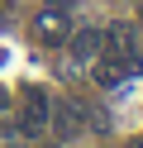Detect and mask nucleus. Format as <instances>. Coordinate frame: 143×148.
Masks as SVG:
<instances>
[{
    "mask_svg": "<svg viewBox=\"0 0 143 148\" xmlns=\"http://www.w3.org/2000/svg\"><path fill=\"white\" fill-rule=\"evenodd\" d=\"M67 34H72V5L53 0V5H43V10L34 14V38L43 43V48H62Z\"/></svg>",
    "mask_w": 143,
    "mask_h": 148,
    "instance_id": "1",
    "label": "nucleus"
},
{
    "mask_svg": "<svg viewBox=\"0 0 143 148\" xmlns=\"http://www.w3.org/2000/svg\"><path fill=\"white\" fill-rule=\"evenodd\" d=\"M48 119H53L48 96H43L38 86H29V91H24V105H19V124H14V129H19L24 138H38V134L48 129Z\"/></svg>",
    "mask_w": 143,
    "mask_h": 148,
    "instance_id": "2",
    "label": "nucleus"
},
{
    "mask_svg": "<svg viewBox=\"0 0 143 148\" xmlns=\"http://www.w3.org/2000/svg\"><path fill=\"white\" fill-rule=\"evenodd\" d=\"M138 72H143L138 53H105V58H95V81L100 86H119V81L138 77Z\"/></svg>",
    "mask_w": 143,
    "mask_h": 148,
    "instance_id": "3",
    "label": "nucleus"
},
{
    "mask_svg": "<svg viewBox=\"0 0 143 148\" xmlns=\"http://www.w3.org/2000/svg\"><path fill=\"white\" fill-rule=\"evenodd\" d=\"M100 48H105L100 29H72L67 34V53H72V62H81V67H91V62L100 58Z\"/></svg>",
    "mask_w": 143,
    "mask_h": 148,
    "instance_id": "4",
    "label": "nucleus"
},
{
    "mask_svg": "<svg viewBox=\"0 0 143 148\" xmlns=\"http://www.w3.org/2000/svg\"><path fill=\"white\" fill-rule=\"evenodd\" d=\"M48 124L57 129V138H76V134H81V124H86V119H81V105L62 100V105L53 110V119H48Z\"/></svg>",
    "mask_w": 143,
    "mask_h": 148,
    "instance_id": "5",
    "label": "nucleus"
},
{
    "mask_svg": "<svg viewBox=\"0 0 143 148\" xmlns=\"http://www.w3.org/2000/svg\"><path fill=\"white\" fill-rule=\"evenodd\" d=\"M119 148H143V138H129V143H119Z\"/></svg>",
    "mask_w": 143,
    "mask_h": 148,
    "instance_id": "6",
    "label": "nucleus"
},
{
    "mask_svg": "<svg viewBox=\"0 0 143 148\" xmlns=\"http://www.w3.org/2000/svg\"><path fill=\"white\" fill-rule=\"evenodd\" d=\"M138 19H143V5H138Z\"/></svg>",
    "mask_w": 143,
    "mask_h": 148,
    "instance_id": "7",
    "label": "nucleus"
}]
</instances>
